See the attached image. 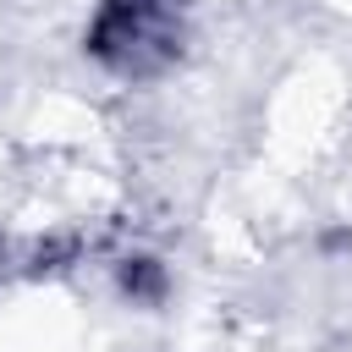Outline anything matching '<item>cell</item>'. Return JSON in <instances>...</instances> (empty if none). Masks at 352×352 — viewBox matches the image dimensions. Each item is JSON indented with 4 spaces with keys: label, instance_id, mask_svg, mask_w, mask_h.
<instances>
[{
    "label": "cell",
    "instance_id": "6da1fadb",
    "mask_svg": "<svg viewBox=\"0 0 352 352\" xmlns=\"http://www.w3.org/2000/svg\"><path fill=\"white\" fill-rule=\"evenodd\" d=\"M116 280H121V292H126L132 302H160L165 286H170L160 258H121V264H116Z\"/></svg>",
    "mask_w": 352,
    "mask_h": 352
}]
</instances>
